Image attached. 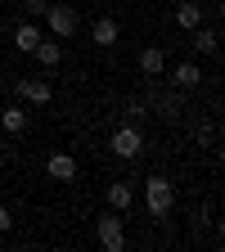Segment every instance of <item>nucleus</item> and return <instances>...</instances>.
<instances>
[{"instance_id":"1","label":"nucleus","mask_w":225,"mask_h":252,"mask_svg":"<svg viewBox=\"0 0 225 252\" xmlns=\"http://www.w3.org/2000/svg\"><path fill=\"white\" fill-rule=\"evenodd\" d=\"M144 207H149L153 220H167V216H171V207H176V185H171L162 171L144 180Z\"/></svg>"},{"instance_id":"2","label":"nucleus","mask_w":225,"mask_h":252,"mask_svg":"<svg viewBox=\"0 0 225 252\" xmlns=\"http://www.w3.org/2000/svg\"><path fill=\"white\" fill-rule=\"evenodd\" d=\"M95 234H99V248L108 252H122L126 248V212H104V216H95Z\"/></svg>"},{"instance_id":"3","label":"nucleus","mask_w":225,"mask_h":252,"mask_svg":"<svg viewBox=\"0 0 225 252\" xmlns=\"http://www.w3.org/2000/svg\"><path fill=\"white\" fill-rule=\"evenodd\" d=\"M41 18H45V27H50V36H54V41H68L72 32L81 27V18H77V9L68 5V0H63V5H45Z\"/></svg>"},{"instance_id":"4","label":"nucleus","mask_w":225,"mask_h":252,"mask_svg":"<svg viewBox=\"0 0 225 252\" xmlns=\"http://www.w3.org/2000/svg\"><path fill=\"white\" fill-rule=\"evenodd\" d=\"M108 149H113L117 158H126V162H131V158L144 153V131H140L135 122H122L117 131H113V140H108Z\"/></svg>"},{"instance_id":"5","label":"nucleus","mask_w":225,"mask_h":252,"mask_svg":"<svg viewBox=\"0 0 225 252\" xmlns=\"http://www.w3.org/2000/svg\"><path fill=\"white\" fill-rule=\"evenodd\" d=\"M14 90H18V99H27V104H50L54 99V86L45 77H18Z\"/></svg>"},{"instance_id":"6","label":"nucleus","mask_w":225,"mask_h":252,"mask_svg":"<svg viewBox=\"0 0 225 252\" xmlns=\"http://www.w3.org/2000/svg\"><path fill=\"white\" fill-rule=\"evenodd\" d=\"M45 171H50V180L68 185V180H77V158H72V153H63V149H54V153L45 158Z\"/></svg>"},{"instance_id":"7","label":"nucleus","mask_w":225,"mask_h":252,"mask_svg":"<svg viewBox=\"0 0 225 252\" xmlns=\"http://www.w3.org/2000/svg\"><path fill=\"white\" fill-rule=\"evenodd\" d=\"M162 122H176L185 113V90H162V94H153V104H149Z\"/></svg>"},{"instance_id":"8","label":"nucleus","mask_w":225,"mask_h":252,"mask_svg":"<svg viewBox=\"0 0 225 252\" xmlns=\"http://www.w3.org/2000/svg\"><path fill=\"white\" fill-rule=\"evenodd\" d=\"M117 36H122V27H117V18H95V23H90V41L99 45V50L117 45Z\"/></svg>"},{"instance_id":"9","label":"nucleus","mask_w":225,"mask_h":252,"mask_svg":"<svg viewBox=\"0 0 225 252\" xmlns=\"http://www.w3.org/2000/svg\"><path fill=\"white\" fill-rule=\"evenodd\" d=\"M131 203H135V189L126 185V180H113L108 185V207L113 212H131Z\"/></svg>"},{"instance_id":"10","label":"nucleus","mask_w":225,"mask_h":252,"mask_svg":"<svg viewBox=\"0 0 225 252\" xmlns=\"http://www.w3.org/2000/svg\"><path fill=\"white\" fill-rule=\"evenodd\" d=\"M171 81H176V90H194L203 81V68H198V63H176V68H171Z\"/></svg>"},{"instance_id":"11","label":"nucleus","mask_w":225,"mask_h":252,"mask_svg":"<svg viewBox=\"0 0 225 252\" xmlns=\"http://www.w3.org/2000/svg\"><path fill=\"white\" fill-rule=\"evenodd\" d=\"M32 59H36V63H41V68H59V59H63V45H59L54 36H50V41L41 36V45H36V50H32Z\"/></svg>"},{"instance_id":"12","label":"nucleus","mask_w":225,"mask_h":252,"mask_svg":"<svg viewBox=\"0 0 225 252\" xmlns=\"http://www.w3.org/2000/svg\"><path fill=\"white\" fill-rule=\"evenodd\" d=\"M14 45H18L23 54H32V50L41 45V27H36V23H18V27H14Z\"/></svg>"},{"instance_id":"13","label":"nucleus","mask_w":225,"mask_h":252,"mask_svg":"<svg viewBox=\"0 0 225 252\" xmlns=\"http://www.w3.org/2000/svg\"><path fill=\"white\" fill-rule=\"evenodd\" d=\"M162 68H167V54L158 50V45L140 50V72H144V77H162Z\"/></svg>"},{"instance_id":"14","label":"nucleus","mask_w":225,"mask_h":252,"mask_svg":"<svg viewBox=\"0 0 225 252\" xmlns=\"http://www.w3.org/2000/svg\"><path fill=\"white\" fill-rule=\"evenodd\" d=\"M176 23H180L185 32H194V27L203 23V5H198V0H180V5H176Z\"/></svg>"},{"instance_id":"15","label":"nucleus","mask_w":225,"mask_h":252,"mask_svg":"<svg viewBox=\"0 0 225 252\" xmlns=\"http://www.w3.org/2000/svg\"><path fill=\"white\" fill-rule=\"evenodd\" d=\"M0 131H9V135H23L27 131V113L14 104V108H5V113H0Z\"/></svg>"},{"instance_id":"16","label":"nucleus","mask_w":225,"mask_h":252,"mask_svg":"<svg viewBox=\"0 0 225 252\" xmlns=\"http://www.w3.org/2000/svg\"><path fill=\"white\" fill-rule=\"evenodd\" d=\"M194 45H198L203 54H216V50H221V32H216V27H203V23H198V27H194Z\"/></svg>"},{"instance_id":"17","label":"nucleus","mask_w":225,"mask_h":252,"mask_svg":"<svg viewBox=\"0 0 225 252\" xmlns=\"http://www.w3.org/2000/svg\"><path fill=\"white\" fill-rule=\"evenodd\" d=\"M122 113H126V122H140V117L149 113V104H144V99H126V104H122Z\"/></svg>"},{"instance_id":"18","label":"nucleus","mask_w":225,"mask_h":252,"mask_svg":"<svg viewBox=\"0 0 225 252\" xmlns=\"http://www.w3.org/2000/svg\"><path fill=\"white\" fill-rule=\"evenodd\" d=\"M9 230H14V212L0 207V234H9Z\"/></svg>"},{"instance_id":"19","label":"nucleus","mask_w":225,"mask_h":252,"mask_svg":"<svg viewBox=\"0 0 225 252\" xmlns=\"http://www.w3.org/2000/svg\"><path fill=\"white\" fill-rule=\"evenodd\" d=\"M45 5H50V0H27V14H32V18H41V14H45Z\"/></svg>"},{"instance_id":"20","label":"nucleus","mask_w":225,"mask_h":252,"mask_svg":"<svg viewBox=\"0 0 225 252\" xmlns=\"http://www.w3.org/2000/svg\"><path fill=\"white\" fill-rule=\"evenodd\" d=\"M68 5H81V0H68Z\"/></svg>"},{"instance_id":"21","label":"nucleus","mask_w":225,"mask_h":252,"mask_svg":"<svg viewBox=\"0 0 225 252\" xmlns=\"http://www.w3.org/2000/svg\"><path fill=\"white\" fill-rule=\"evenodd\" d=\"M0 144H5V131H0Z\"/></svg>"}]
</instances>
